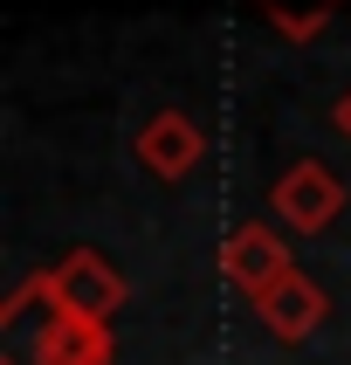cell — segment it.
Wrapping results in <instances>:
<instances>
[{
	"mask_svg": "<svg viewBox=\"0 0 351 365\" xmlns=\"http://www.w3.org/2000/svg\"><path fill=\"white\" fill-rule=\"evenodd\" d=\"M330 124H337V131H345V138H351V90H345V97H337V110H330Z\"/></svg>",
	"mask_w": 351,
	"mask_h": 365,
	"instance_id": "ba28073f",
	"label": "cell"
},
{
	"mask_svg": "<svg viewBox=\"0 0 351 365\" xmlns=\"http://www.w3.org/2000/svg\"><path fill=\"white\" fill-rule=\"evenodd\" d=\"M324 289L310 283V276H283L276 289H262L255 297V317H262V331L276 338V345H303L310 331L324 324Z\"/></svg>",
	"mask_w": 351,
	"mask_h": 365,
	"instance_id": "8992f818",
	"label": "cell"
},
{
	"mask_svg": "<svg viewBox=\"0 0 351 365\" xmlns=\"http://www.w3.org/2000/svg\"><path fill=\"white\" fill-rule=\"evenodd\" d=\"M255 7L276 21V35H283V41H310L303 35V0H255ZM337 7H345V0H337Z\"/></svg>",
	"mask_w": 351,
	"mask_h": 365,
	"instance_id": "52a82bcc",
	"label": "cell"
},
{
	"mask_svg": "<svg viewBox=\"0 0 351 365\" xmlns=\"http://www.w3.org/2000/svg\"><path fill=\"white\" fill-rule=\"evenodd\" d=\"M0 365H110V324L76 317L48 269H35L0 304Z\"/></svg>",
	"mask_w": 351,
	"mask_h": 365,
	"instance_id": "6da1fadb",
	"label": "cell"
},
{
	"mask_svg": "<svg viewBox=\"0 0 351 365\" xmlns=\"http://www.w3.org/2000/svg\"><path fill=\"white\" fill-rule=\"evenodd\" d=\"M221 276L234 289H248V297H262V289H276L283 276H296V262H289V242L268 221H241L221 242Z\"/></svg>",
	"mask_w": 351,
	"mask_h": 365,
	"instance_id": "277c9868",
	"label": "cell"
},
{
	"mask_svg": "<svg viewBox=\"0 0 351 365\" xmlns=\"http://www.w3.org/2000/svg\"><path fill=\"white\" fill-rule=\"evenodd\" d=\"M138 165L145 173H152V180H186V173H193V165L206 159V131L193 118H186V110H152V118L138 124Z\"/></svg>",
	"mask_w": 351,
	"mask_h": 365,
	"instance_id": "5b68a950",
	"label": "cell"
},
{
	"mask_svg": "<svg viewBox=\"0 0 351 365\" xmlns=\"http://www.w3.org/2000/svg\"><path fill=\"white\" fill-rule=\"evenodd\" d=\"M48 283H56V297L76 310V317H90V324H110V317H117V304L131 297V283L103 262L97 248H69V255L48 269Z\"/></svg>",
	"mask_w": 351,
	"mask_h": 365,
	"instance_id": "3957f363",
	"label": "cell"
},
{
	"mask_svg": "<svg viewBox=\"0 0 351 365\" xmlns=\"http://www.w3.org/2000/svg\"><path fill=\"white\" fill-rule=\"evenodd\" d=\"M268 207H276V221L296 227V235H324V227L345 214V180H337L324 159H296L283 180L268 186Z\"/></svg>",
	"mask_w": 351,
	"mask_h": 365,
	"instance_id": "7a4b0ae2",
	"label": "cell"
}]
</instances>
